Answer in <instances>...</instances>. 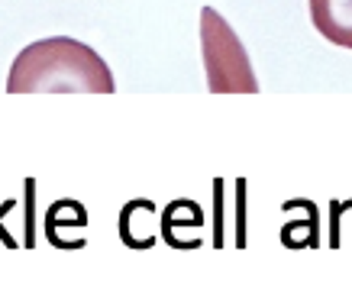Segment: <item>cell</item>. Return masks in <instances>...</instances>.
I'll return each mask as SVG.
<instances>
[{
	"label": "cell",
	"mask_w": 352,
	"mask_h": 307,
	"mask_svg": "<svg viewBox=\"0 0 352 307\" xmlns=\"http://www.w3.org/2000/svg\"><path fill=\"white\" fill-rule=\"evenodd\" d=\"M310 20L327 43L352 49V0H307Z\"/></svg>",
	"instance_id": "cell-3"
},
{
	"label": "cell",
	"mask_w": 352,
	"mask_h": 307,
	"mask_svg": "<svg viewBox=\"0 0 352 307\" xmlns=\"http://www.w3.org/2000/svg\"><path fill=\"white\" fill-rule=\"evenodd\" d=\"M10 94H113L117 81L107 62L72 36L36 39L23 49L7 74Z\"/></svg>",
	"instance_id": "cell-1"
},
{
	"label": "cell",
	"mask_w": 352,
	"mask_h": 307,
	"mask_svg": "<svg viewBox=\"0 0 352 307\" xmlns=\"http://www.w3.org/2000/svg\"><path fill=\"white\" fill-rule=\"evenodd\" d=\"M201 55L210 94H256L258 91L256 72L249 65L239 36L214 7L201 10Z\"/></svg>",
	"instance_id": "cell-2"
}]
</instances>
